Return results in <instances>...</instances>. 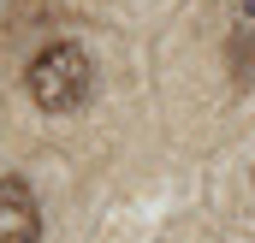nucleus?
Wrapping results in <instances>:
<instances>
[{
    "mask_svg": "<svg viewBox=\"0 0 255 243\" xmlns=\"http://www.w3.org/2000/svg\"><path fill=\"white\" fill-rule=\"evenodd\" d=\"M24 89H30V101L42 113H77L95 95V60L77 42H48L24 65Z\"/></svg>",
    "mask_w": 255,
    "mask_h": 243,
    "instance_id": "nucleus-1",
    "label": "nucleus"
},
{
    "mask_svg": "<svg viewBox=\"0 0 255 243\" xmlns=\"http://www.w3.org/2000/svg\"><path fill=\"white\" fill-rule=\"evenodd\" d=\"M0 243H42V202L24 172L0 178Z\"/></svg>",
    "mask_w": 255,
    "mask_h": 243,
    "instance_id": "nucleus-2",
    "label": "nucleus"
},
{
    "mask_svg": "<svg viewBox=\"0 0 255 243\" xmlns=\"http://www.w3.org/2000/svg\"><path fill=\"white\" fill-rule=\"evenodd\" d=\"M226 60L238 77L255 71V0H232V36H226Z\"/></svg>",
    "mask_w": 255,
    "mask_h": 243,
    "instance_id": "nucleus-3",
    "label": "nucleus"
},
{
    "mask_svg": "<svg viewBox=\"0 0 255 243\" xmlns=\"http://www.w3.org/2000/svg\"><path fill=\"white\" fill-rule=\"evenodd\" d=\"M250 184H255V166H250Z\"/></svg>",
    "mask_w": 255,
    "mask_h": 243,
    "instance_id": "nucleus-4",
    "label": "nucleus"
}]
</instances>
